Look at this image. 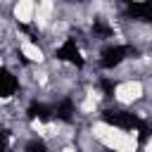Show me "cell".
Segmentation results:
<instances>
[{"mask_svg": "<svg viewBox=\"0 0 152 152\" xmlns=\"http://www.w3.org/2000/svg\"><path fill=\"white\" fill-rule=\"evenodd\" d=\"M17 50H19V55H21V59H24L26 64L40 66V64H48V62H50L48 50H45L38 40H26V43H21Z\"/></svg>", "mask_w": 152, "mask_h": 152, "instance_id": "2", "label": "cell"}, {"mask_svg": "<svg viewBox=\"0 0 152 152\" xmlns=\"http://www.w3.org/2000/svg\"><path fill=\"white\" fill-rule=\"evenodd\" d=\"M109 100L114 107L119 109H133L140 102L147 100V83L145 78H126V81H116L109 90Z\"/></svg>", "mask_w": 152, "mask_h": 152, "instance_id": "1", "label": "cell"}, {"mask_svg": "<svg viewBox=\"0 0 152 152\" xmlns=\"http://www.w3.org/2000/svg\"><path fill=\"white\" fill-rule=\"evenodd\" d=\"M36 17V2L33 0H17L12 5V21L19 28H31Z\"/></svg>", "mask_w": 152, "mask_h": 152, "instance_id": "3", "label": "cell"}, {"mask_svg": "<svg viewBox=\"0 0 152 152\" xmlns=\"http://www.w3.org/2000/svg\"><path fill=\"white\" fill-rule=\"evenodd\" d=\"M140 152H152V131L142 138V142H140Z\"/></svg>", "mask_w": 152, "mask_h": 152, "instance_id": "4", "label": "cell"}]
</instances>
